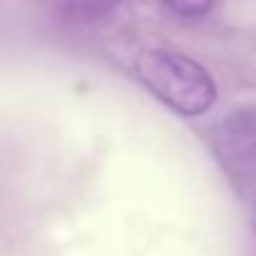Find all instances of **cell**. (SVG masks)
Listing matches in <instances>:
<instances>
[{"label": "cell", "instance_id": "cell-1", "mask_svg": "<svg viewBox=\"0 0 256 256\" xmlns=\"http://www.w3.org/2000/svg\"><path fill=\"white\" fill-rule=\"evenodd\" d=\"M140 82L176 114L199 117L216 100L212 75L192 58L174 50H144L134 60Z\"/></svg>", "mask_w": 256, "mask_h": 256}, {"label": "cell", "instance_id": "cell-2", "mask_svg": "<svg viewBox=\"0 0 256 256\" xmlns=\"http://www.w3.org/2000/svg\"><path fill=\"white\" fill-rule=\"evenodd\" d=\"M216 154L232 174L256 179V110L229 117L216 134Z\"/></svg>", "mask_w": 256, "mask_h": 256}, {"label": "cell", "instance_id": "cell-3", "mask_svg": "<svg viewBox=\"0 0 256 256\" xmlns=\"http://www.w3.org/2000/svg\"><path fill=\"white\" fill-rule=\"evenodd\" d=\"M50 12L65 25H90L107 18L120 0H45Z\"/></svg>", "mask_w": 256, "mask_h": 256}, {"label": "cell", "instance_id": "cell-4", "mask_svg": "<svg viewBox=\"0 0 256 256\" xmlns=\"http://www.w3.org/2000/svg\"><path fill=\"white\" fill-rule=\"evenodd\" d=\"M157 2L182 18H199V15L209 12L214 0H157Z\"/></svg>", "mask_w": 256, "mask_h": 256}]
</instances>
